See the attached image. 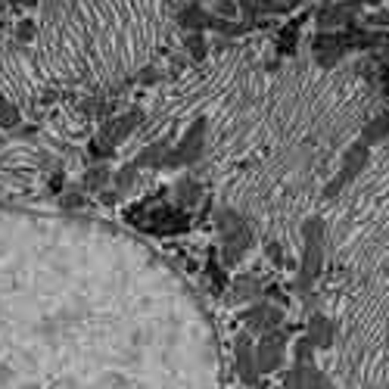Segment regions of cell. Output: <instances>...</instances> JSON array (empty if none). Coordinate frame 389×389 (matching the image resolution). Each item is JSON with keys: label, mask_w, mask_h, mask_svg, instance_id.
Listing matches in <instances>:
<instances>
[{"label": "cell", "mask_w": 389, "mask_h": 389, "mask_svg": "<svg viewBox=\"0 0 389 389\" xmlns=\"http://www.w3.org/2000/svg\"><path fill=\"white\" fill-rule=\"evenodd\" d=\"M206 150V119H199V122H193L187 134L178 140V146L174 150H165L162 156V165L165 169H178V165H193L199 156H203Z\"/></svg>", "instance_id": "obj_1"}, {"label": "cell", "mask_w": 389, "mask_h": 389, "mask_svg": "<svg viewBox=\"0 0 389 389\" xmlns=\"http://www.w3.org/2000/svg\"><path fill=\"white\" fill-rule=\"evenodd\" d=\"M234 367H237V377L243 386H256L259 383V365H256V346L246 333H240L237 343H234Z\"/></svg>", "instance_id": "obj_2"}, {"label": "cell", "mask_w": 389, "mask_h": 389, "mask_svg": "<svg viewBox=\"0 0 389 389\" xmlns=\"http://www.w3.org/2000/svg\"><path fill=\"white\" fill-rule=\"evenodd\" d=\"M280 361H284V337L280 333H265L261 343L256 346L259 374H271L274 367H280Z\"/></svg>", "instance_id": "obj_3"}, {"label": "cell", "mask_w": 389, "mask_h": 389, "mask_svg": "<svg viewBox=\"0 0 389 389\" xmlns=\"http://www.w3.org/2000/svg\"><path fill=\"white\" fill-rule=\"evenodd\" d=\"M140 119H144V116H140L137 109H131L128 116L116 119V122H106V125H103V134H100V140H103V144H109V146L122 144V140L128 137V134L140 125Z\"/></svg>", "instance_id": "obj_4"}, {"label": "cell", "mask_w": 389, "mask_h": 389, "mask_svg": "<svg viewBox=\"0 0 389 389\" xmlns=\"http://www.w3.org/2000/svg\"><path fill=\"white\" fill-rule=\"evenodd\" d=\"M250 243H252V234H250V227L246 224H240L237 231H231V234H221V246H224V261L227 265L240 261V256L250 250Z\"/></svg>", "instance_id": "obj_5"}, {"label": "cell", "mask_w": 389, "mask_h": 389, "mask_svg": "<svg viewBox=\"0 0 389 389\" xmlns=\"http://www.w3.org/2000/svg\"><path fill=\"white\" fill-rule=\"evenodd\" d=\"M246 321H250L252 330H274V324L280 321V312L274 305H256V308H250Z\"/></svg>", "instance_id": "obj_6"}, {"label": "cell", "mask_w": 389, "mask_h": 389, "mask_svg": "<svg viewBox=\"0 0 389 389\" xmlns=\"http://www.w3.org/2000/svg\"><path fill=\"white\" fill-rule=\"evenodd\" d=\"M199 181H193V178H184V181H178L174 184V203L181 206V209H193V206L199 203Z\"/></svg>", "instance_id": "obj_7"}, {"label": "cell", "mask_w": 389, "mask_h": 389, "mask_svg": "<svg viewBox=\"0 0 389 389\" xmlns=\"http://www.w3.org/2000/svg\"><path fill=\"white\" fill-rule=\"evenodd\" d=\"M178 22H181V29H187V31H203L206 25H209V13L199 10V6H184V10L178 13Z\"/></svg>", "instance_id": "obj_8"}, {"label": "cell", "mask_w": 389, "mask_h": 389, "mask_svg": "<svg viewBox=\"0 0 389 389\" xmlns=\"http://www.w3.org/2000/svg\"><path fill=\"white\" fill-rule=\"evenodd\" d=\"M330 333H333V327L324 314H314V318L308 321V340H312L314 346H330V340H333Z\"/></svg>", "instance_id": "obj_9"}, {"label": "cell", "mask_w": 389, "mask_h": 389, "mask_svg": "<svg viewBox=\"0 0 389 389\" xmlns=\"http://www.w3.org/2000/svg\"><path fill=\"white\" fill-rule=\"evenodd\" d=\"M165 150H169V146H165L162 140H159V144H150L146 150H140V156L134 159V165H137V169H159V165H162Z\"/></svg>", "instance_id": "obj_10"}, {"label": "cell", "mask_w": 389, "mask_h": 389, "mask_svg": "<svg viewBox=\"0 0 389 389\" xmlns=\"http://www.w3.org/2000/svg\"><path fill=\"white\" fill-rule=\"evenodd\" d=\"M109 184V169L106 165H93V169H87V174H84V187L87 190H103V187Z\"/></svg>", "instance_id": "obj_11"}, {"label": "cell", "mask_w": 389, "mask_h": 389, "mask_svg": "<svg viewBox=\"0 0 389 389\" xmlns=\"http://www.w3.org/2000/svg\"><path fill=\"white\" fill-rule=\"evenodd\" d=\"M19 122H22V112L0 93V128H16Z\"/></svg>", "instance_id": "obj_12"}, {"label": "cell", "mask_w": 389, "mask_h": 389, "mask_svg": "<svg viewBox=\"0 0 389 389\" xmlns=\"http://www.w3.org/2000/svg\"><path fill=\"white\" fill-rule=\"evenodd\" d=\"M259 293V284L252 277H240L237 284H234V299L237 303H246V299H252Z\"/></svg>", "instance_id": "obj_13"}, {"label": "cell", "mask_w": 389, "mask_h": 389, "mask_svg": "<svg viewBox=\"0 0 389 389\" xmlns=\"http://www.w3.org/2000/svg\"><path fill=\"white\" fill-rule=\"evenodd\" d=\"M137 165H134V162H128V165H125V169H119V174H116V187H119V190H131V187H134V181H137Z\"/></svg>", "instance_id": "obj_14"}, {"label": "cell", "mask_w": 389, "mask_h": 389, "mask_svg": "<svg viewBox=\"0 0 389 389\" xmlns=\"http://www.w3.org/2000/svg\"><path fill=\"white\" fill-rule=\"evenodd\" d=\"M184 44H187V50H190L193 53V56H203V53H206V41H203V31H190V35H187L184 38Z\"/></svg>", "instance_id": "obj_15"}, {"label": "cell", "mask_w": 389, "mask_h": 389, "mask_svg": "<svg viewBox=\"0 0 389 389\" xmlns=\"http://www.w3.org/2000/svg\"><path fill=\"white\" fill-rule=\"evenodd\" d=\"M383 131H389V122H386V119H377V122H374L371 128H367V140H380V137H386Z\"/></svg>", "instance_id": "obj_16"}, {"label": "cell", "mask_w": 389, "mask_h": 389, "mask_svg": "<svg viewBox=\"0 0 389 389\" xmlns=\"http://www.w3.org/2000/svg\"><path fill=\"white\" fill-rule=\"evenodd\" d=\"M218 13L224 19H231V16H237V3H231V0H224V3H218Z\"/></svg>", "instance_id": "obj_17"}, {"label": "cell", "mask_w": 389, "mask_h": 389, "mask_svg": "<svg viewBox=\"0 0 389 389\" xmlns=\"http://www.w3.org/2000/svg\"><path fill=\"white\" fill-rule=\"evenodd\" d=\"M31 35H35V25H31V22L19 25V38H31Z\"/></svg>", "instance_id": "obj_18"}, {"label": "cell", "mask_w": 389, "mask_h": 389, "mask_svg": "<svg viewBox=\"0 0 389 389\" xmlns=\"http://www.w3.org/2000/svg\"><path fill=\"white\" fill-rule=\"evenodd\" d=\"M100 199H103V203H116V193L106 190V193H100Z\"/></svg>", "instance_id": "obj_19"}]
</instances>
